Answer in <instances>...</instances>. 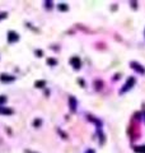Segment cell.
I'll list each match as a JSON object with an SVG mask.
<instances>
[{"label": "cell", "instance_id": "277c9868", "mask_svg": "<svg viewBox=\"0 0 145 153\" xmlns=\"http://www.w3.org/2000/svg\"><path fill=\"white\" fill-rule=\"evenodd\" d=\"M70 106H71L72 111H75V108H76V101H75L74 97H70Z\"/></svg>", "mask_w": 145, "mask_h": 153}, {"label": "cell", "instance_id": "6da1fadb", "mask_svg": "<svg viewBox=\"0 0 145 153\" xmlns=\"http://www.w3.org/2000/svg\"><path fill=\"white\" fill-rule=\"evenodd\" d=\"M135 82H136V80H135V78L134 76H130V78L127 79V82L125 83V85L122 88H121V91H120V93H125V92H127L129 89H131L132 87H134V84H135Z\"/></svg>", "mask_w": 145, "mask_h": 153}, {"label": "cell", "instance_id": "7a4b0ae2", "mask_svg": "<svg viewBox=\"0 0 145 153\" xmlns=\"http://www.w3.org/2000/svg\"><path fill=\"white\" fill-rule=\"evenodd\" d=\"M130 65H131V68H132L134 70H136L138 73L145 74V69L143 68V65H140L139 63H136V61H131V63H130Z\"/></svg>", "mask_w": 145, "mask_h": 153}, {"label": "cell", "instance_id": "3957f363", "mask_svg": "<svg viewBox=\"0 0 145 153\" xmlns=\"http://www.w3.org/2000/svg\"><path fill=\"white\" fill-rule=\"evenodd\" d=\"M70 63H71V65H72V66H74V68H75V69H79V68H80V60H79V57H76V56H74V57H71Z\"/></svg>", "mask_w": 145, "mask_h": 153}, {"label": "cell", "instance_id": "8992f818", "mask_svg": "<svg viewBox=\"0 0 145 153\" xmlns=\"http://www.w3.org/2000/svg\"><path fill=\"white\" fill-rule=\"evenodd\" d=\"M60 5H61V7H60V9H61V10H66V9H67V7H64L65 4H60Z\"/></svg>", "mask_w": 145, "mask_h": 153}, {"label": "cell", "instance_id": "5b68a950", "mask_svg": "<svg viewBox=\"0 0 145 153\" xmlns=\"http://www.w3.org/2000/svg\"><path fill=\"white\" fill-rule=\"evenodd\" d=\"M135 151H136L138 153H145V146H143V147H136V148H135Z\"/></svg>", "mask_w": 145, "mask_h": 153}, {"label": "cell", "instance_id": "52a82bcc", "mask_svg": "<svg viewBox=\"0 0 145 153\" xmlns=\"http://www.w3.org/2000/svg\"><path fill=\"white\" fill-rule=\"evenodd\" d=\"M85 153H94V151H93V149H88V151H87Z\"/></svg>", "mask_w": 145, "mask_h": 153}]
</instances>
